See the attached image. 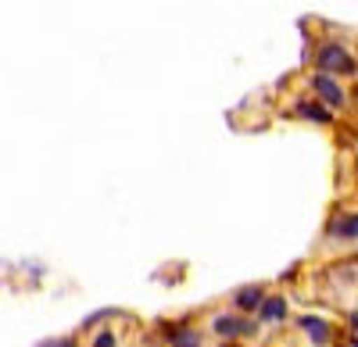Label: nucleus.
I'll use <instances>...</instances> for the list:
<instances>
[{
  "mask_svg": "<svg viewBox=\"0 0 358 347\" xmlns=\"http://www.w3.org/2000/svg\"><path fill=\"white\" fill-rule=\"evenodd\" d=\"M258 319H262V323H283V319H287V301H283L280 294L265 297V304L258 308Z\"/></svg>",
  "mask_w": 358,
  "mask_h": 347,
  "instance_id": "obj_7",
  "label": "nucleus"
},
{
  "mask_svg": "<svg viewBox=\"0 0 358 347\" xmlns=\"http://www.w3.org/2000/svg\"><path fill=\"white\" fill-rule=\"evenodd\" d=\"M326 233L334 240H358V215H337Z\"/></svg>",
  "mask_w": 358,
  "mask_h": 347,
  "instance_id": "obj_4",
  "label": "nucleus"
},
{
  "mask_svg": "<svg viewBox=\"0 0 358 347\" xmlns=\"http://www.w3.org/2000/svg\"><path fill=\"white\" fill-rule=\"evenodd\" d=\"M312 86H315V90H319V97L326 101V104H344V90H341V82H334L330 75H315L312 79Z\"/></svg>",
  "mask_w": 358,
  "mask_h": 347,
  "instance_id": "obj_6",
  "label": "nucleus"
},
{
  "mask_svg": "<svg viewBox=\"0 0 358 347\" xmlns=\"http://www.w3.org/2000/svg\"><path fill=\"white\" fill-rule=\"evenodd\" d=\"M351 326H355V330H358V315H351Z\"/></svg>",
  "mask_w": 358,
  "mask_h": 347,
  "instance_id": "obj_12",
  "label": "nucleus"
},
{
  "mask_svg": "<svg viewBox=\"0 0 358 347\" xmlns=\"http://www.w3.org/2000/svg\"><path fill=\"white\" fill-rule=\"evenodd\" d=\"M172 347H201V344H197V333H187L183 330V333L172 337Z\"/></svg>",
  "mask_w": 358,
  "mask_h": 347,
  "instance_id": "obj_9",
  "label": "nucleus"
},
{
  "mask_svg": "<svg viewBox=\"0 0 358 347\" xmlns=\"http://www.w3.org/2000/svg\"><path fill=\"white\" fill-rule=\"evenodd\" d=\"M36 347H76V340H69V337H57V340H43V344H36Z\"/></svg>",
  "mask_w": 358,
  "mask_h": 347,
  "instance_id": "obj_10",
  "label": "nucleus"
},
{
  "mask_svg": "<svg viewBox=\"0 0 358 347\" xmlns=\"http://www.w3.org/2000/svg\"><path fill=\"white\" fill-rule=\"evenodd\" d=\"M297 111H301L305 119H315V122H330V115H326L322 108H315V104H301V108H297Z\"/></svg>",
  "mask_w": 358,
  "mask_h": 347,
  "instance_id": "obj_8",
  "label": "nucleus"
},
{
  "mask_svg": "<svg viewBox=\"0 0 358 347\" xmlns=\"http://www.w3.org/2000/svg\"><path fill=\"white\" fill-rule=\"evenodd\" d=\"M94 347H115V333H97Z\"/></svg>",
  "mask_w": 358,
  "mask_h": 347,
  "instance_id": "obj_11",
  "label": "nucleus"
},
{
  "mask_svg": "<svg viewBox=\"0 0 358 347\" xmlns=\"http://www.w3.org/2000/svg\"><path fill=\"white\" fill-rule=\"evenodd\" d=\"M297 326L308 333V340H312L315 347H326V344H330V323L319 319V315H301V319H297Z\"/></svg>",
  "mask_w": 358,
  "mask_h": 347,
  "instance_id": "obj_3",
  "label": "nucleus"
},
{
  "mask_svg": "<svg viewBox=\"0 0 358 347\" xmlns=\"http://www.w3.org/2000/svg\"><path fill=\"white\" fill-rule=\"evenodd\" d=\"M315 65H319L322 72H355V61L348 57V50L337 47V43H326V47L319 50V57H315Z\"/></svg>",
  "mask_w": 358,
  "mask_h": 347,
  "instance_id": "obj_1",
  "label": "nucleus"
},
{
  "mask_svg": "<svg viewBox=\"0 0 358 347\" xmlns=\"http://www.w3.org/2000/svg\"><path fill=\"white\" fill-rule=\"evenodd\" d=\"M251 330H255V323H251V319H236V315H219V319H215V333H219L222 340L248 337Z\"/></svg>",
  "mask_w": 358,
  "mask_h": 347,
  "instance_id": "obj_2",
  "label": "nucleus"
},
{
  "mask_svg": "<svg viewBox=\"0 0 358 347\" xmlns=\"http://www.w3.org/2000/svg\"><path fill=\"white\" fill-rule=\"evenodd\" d=\"M233 304L241 308V311H258L265 304V294H262V286H241V290L233 294Z\"/></svg>",
  "mask_w": 358,
  "mask_h": 347,
  "instance_id": "obj_5",
  "label": "nucleus"
}]
</instances>
